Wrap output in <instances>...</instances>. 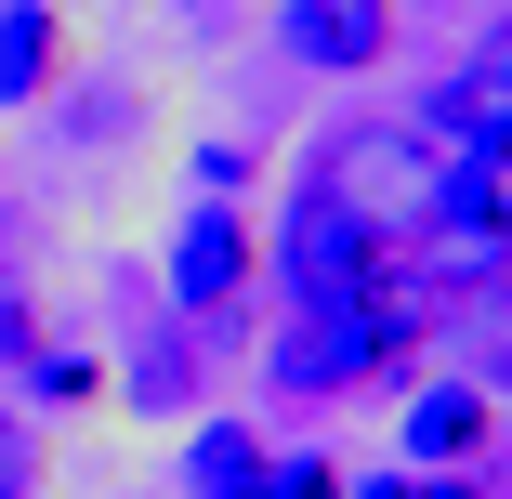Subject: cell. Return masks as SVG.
Returning <instances> with one entry per match:
<instances>
[{
  "label": "cell",
  "mask_w": 512,
  "mask_h": 499,
  "mask_svg": "<svg viewBox=\"0 0 512 499\" xmlns=\"http://www.w3.org/2000/svg\"><path fill=\"white\" fill-rule=\"evenodd\" d=\"M40 342H53V329H40V303H27V289H0V368L27 381V355H40Z\"/></svg>",
  "instance_id": "obj_16"
},
{
  "label": "cell",
  "mask_w": 512,
  "mask_h": 499,
  "mask_svg": "<svg viewBox=\"0 0 512 499\" xmlns=\"http://www.w3.org/2000/svg\"><path fill=\"white\" fill-rule=\"evenodd\" d=\"M53 486V447H40V421L27 408H0V499H40Z\"/></svg>",
  "instance_id": "obj_13"
},
{
  "label": "cell",
  "mask_w": 512,
  "mask_h": 499,
  "mask_svg": "<svg viewBox=\"0 0 512 499\" xmlns=\"http://www.w3.org/2000/svg\"><path fill=\"white\" fill-rule=\"evenodd\" d=\"M224 14H237V0H224Z\"/></svg>",
  "instance_id": "obj_18"
},
{
  "label": "cell",
  "mask_w": 512,
  "mask_h": 499,
  "mask_svg": "<svg viewBox=\"0 0 512 499\" xmlns=\"http://www.w3.org/2000/svg\"><path fill=\"white\" fill-rule=\"evenodd\" d=\"M263 27H276V53L302 79H381L407 0H263Z\"/></svg>",
  "instance_id": "obj_5"
},
{
  "label": "cell",
  "mask_w": 512,
  "mask_h": 499,
  "mask_svg": "<svg viewBox=\"0 0 512 499\" xmlns=\"http://www.w3.org/2000/svg\"><path fill=\"white\" fill-rule=\"evenodd\" d=\"M407 499H512V460H460V473H407Z\"/></svg>",
  "instance_id": "obj_15"
},
{
  "label": "cell",
  "mask_w": 512,
  "mask_h": 499,
  "mask_svg": "<svg viewBox=\"0 0 512 499\" xmlns=\"http://www.w3.org/2000/svg\"><path fill=\"white\" fill-rule=\"evenodd\" d=\"M14 408H27V421H79V408H106V355H79V342H40Z\"/></svg>",
  "instance_id": "obj_9"
},
{
  "label": "cell",
  "mask_w": 512,
  "mask_h": 499,
  "mask_svg": "<svg viewBox=\"0 0 512 499\" xmlns=\"http://www.w3.org/2000/svg\"><path fill=\"white\" fill-rule=\"evenodd\" d=\"M66 92V0H0V106Z\"/></svg>",
  "instance_id": "obj_8"
},
{
  "label": "cell",
  "mask_w": 512,
  "mask_h": 499,
  "mask_svg": "<svg viewBox=\"0 0 512 499\" xmlns=\"http://www.w3.org/2000/svg\"><path fill=\"white\" fill-rule=\"evenodd\" d=\"M381 211H355V197H329L316 171H302L276 211H263V303L276 316H329V303H355L368 289V263H381Z\"/></svg>",
  "instance_id": "obj_1"
},
{
  "label": "cell",
  "mask_w": 512,
  "mask_h": 499,
  "mask_svg": "<svg viewBox=\"0 0 512 499\" xmlns=\"http://www.w3.org/2000/svg\"><path fill=\"white\" fill-rule=\"evenodd\" d=\"M355 473L329 460V447H276V499H342Z\"/></svg>",
  "instance_id": "obj_14"
},
{
  "label": "cell",
  "mask_w": 512,
  "mask_h": 499,
  "mask_svg": "<svg viewBox=\"0 0 512 499\" xmlns=\"http://www.w3.org/2000/svg\"><path fill=\"white\" fill-rule=\"evenodd\" d=\"M158 289H171V316L211 355H237L250 316H263V211L250 197H197V211L171 224V250H158Z\"/></svg>",
  "instance_id": "obj_2"
},
{
  "label": "cell",
  "mask_w": 512,
  "mask_h": 499,
  "mask_svg": "<svg viewBox=\"0 0 512 499\" xmlns=\"http://www.w3.org/2000/svg\"><path fill=\"white\" fill-rule=\"evenodd\" d=\"M302 171H316L329 197H355V211H381L394 237H407V224H421V197H434V145H421V132H407L394 106H381V119H342V132H329L316 158H302Z\"/></svg>",
  "instance_id": "obj_3"
},
{
  "label": "cell",
  "mask_w": 512,
  "mask_h": 499,
  "mask_svg": "<svg viewBox=\"0 0 512 499\" xmlns=\"http://www.w3.org/2000/svg\"><path fill=\"white\" fill-rule=\"evenodd\" d=\"M473 381H486L499 408H512V316H486V342H473Z\"/></svg>",
  "instance_id": "obj_17"
},
{
  "label": "cell",
  "mask_w": 512,
  "mask_h": 499,
  "mask_svg": "<svg viewBox=\"0 0 512 499\" xmlns=\"http://www.w3.org/2000/svg\"><path fill=\"white\" fill-rule=\"evenodd\" d=\"M184 184H197V197H263V145H250V132H197V145H184Z\"/></svg>",
  "instance_id": "obj_11"
},
{
  "label": "cell",
  "mask_w": 512,
  "mask_h": 499,
  "mask_svg": "<svg viewBox=\"0 0 512 499\" xmlns=\"http://www.w3.org/2000/svg\"><path fill=\"white\" fill-rule=\"evenodd\" d=\"M447 79H460V106H473V145H486V132L512 119V14H499V27H486V40L447 66Z\"/></svg>",
  "instance_id": "obj_10"
},
{
  "label": "cell",
  "mask_w": 512,
  "mask_h": 499,
  "mask_svg": "<svg viewBox=\"0 0 512 499\" xmlns=\"http://www.w3.org/2000/svg\"><path fill=\"white\" fill-rule=\"evenodd\" d=\"M447 171H460V197H473V211H486V224L512 237V119H499V132H486L473 158H447Z\"/></svg>",
  "instance_id": "obj_12"
},
{
  "label": "cell",
  "mask_w": 512,
  "mask_h": 499,
  "mask_svg": "<svg viewBox=\"0 0 512 499\" xmlns=\"http://www.w3.org/2000/svg\"><path fill=\"white\" fill-rule=\"evenodd\" d=\"M512 408L473 381V368H421V381H394V460L407 473H460V460H499Z\"/></svg>",
  "instance_id": "obj_4"
},
{
  "label": "cell",
  "mask_w": 512,
  "mask_h": 499,
  "mask_svg": "<svg viewBox=\"0 0 512 499\" xmlns=\"http://www.w3.org/2000/svg\"><path fill=\"white\" fill-rule=\"evenodd\" d=\"M106 381H119V408H145V421H197V408H211V342H197L184 316H145V342Z\"/></svg>",
  "instance_id": "obj_6"
},
{
  "label": "cell",
  "mask_w": 512,
  "mask_h": 499,
  "mask_svg": "<svg viewBox=\"0 0 512 499\" xmlns=\"http://www.w3.org/2000/svg\"><path fill=\"white\" fill-rule=\"evenodd\" d=\"M184 499H276V434L197 408V434H184Z\"/></svg>",
  "instance_id": "obj_7"
}]
</instances>
